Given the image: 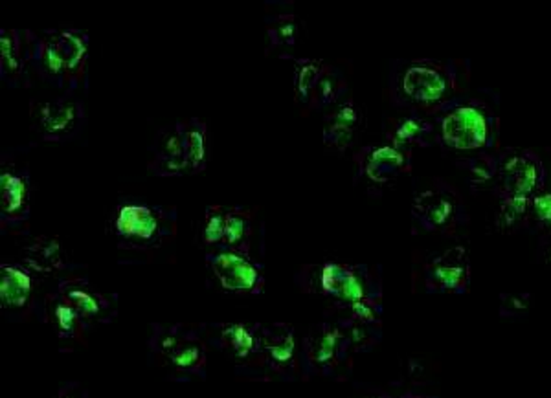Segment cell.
I'll return each mask as SVG.
<instances>
[{"label":"cell","mask_w":551,"mask_h":398,"mask_svg":"<svg viewBox=\"0 0 551 398\" xmlns=\"http://www.w3.org/2000/svg\"><path fill=\"white\" fill-rule=\"evenodd\" d=\"M442 138L452 149H480L489 140V117L478 105H456L442 119Z\"/></svg>","instance_id":"obj_1"},{"label":"cell","mask_w":551,"mask_h":398,"mask_svg":"<svg viewBox=\"0 0 551 398\" xmlns=\"http://www.w3.org/2000/svg\"><path fill=\"white\" fill-rule=\"evenodd\" d=\"M496 175L505 196L533 198L544 184L546 171L535 152L519 151L503 158L498 164Z\"/></svg>","instance_id":"obj_2"},{"label":"cell","mask_w":551,"mask_h":398,"mask_svg":"<svg viewBox=\"0 0 551 398\" xmlns=\"http://www.w3.org/2000/svg\"><path fill=\"white\" fill-rule=\"evenodd\" d=\"M83 122V107L74 100H52L37 108V124L45 138L61 140L77 131Z\"/></svg>","instance_id":"obj_3"},{"label":"cell","mask_w":551,"mask_h":398,"mask_svg":"<svg viewBox=\"0 0 551 398\" xmlns=\"http://www.w3.org/2000/svg\"><path fill=\"white\" fill-rule=\"evenodd\" d=\"M401 87L403 92L417 103H436L447 94L449 82L447 74L440 66L414 63L405 70Z\"/></svg>","instance_id":"obj_4"},{"label":"cell","mask_w":551,"mask_h":398,"mask_svg":"<svg viewBox=\"0 0 551 398\" xmlns=\"http://www.w3.org/2000/svg\"><path fill=\"white\" fill-rule=\"evenodd\" d=\"M212 261V270L217 277V281L233 292H249L256 290L261 283V275L258 268L247 261L243 255L233 252H219Z\"/></svg>","instance_id":"obj_5"},{"label":"cell","mask_w":551,"mask_h":398,"mask_svg":"<svg viewBox=\"0 0 551 398\" xmlns=\"http://www.w3.org/2000/svg\"><path fill=\"white\" fill-rule=\"evenodd\" d=\"M322 289L328 296L349 307L370 299L359 270L345 264L328 263L322 268Z\"/></svg>","instance_id":"obj_6"},{"label":"cell","mask_w":551,"mask_h":398,"mask_svg":"<svg viewBox=\"0 0 551 398\" xmlns=\"http://www.w3.org/2000/svg\"><path fill=\"white\" fill-rule=\"evenodd\" d=\"M426 280L434 289L461 292L468 281V261L463 248H452L428 266Z\"/></svg>","instance_id":"obj_7"},{"label":"cell","mask_w":551,"mask_h":398,"mask_svg":"<svg viewBox=\"0 0 551 398\" xmlns=\"http://www.w3.org/2000/svg\"><path fill=\"white\" fill-rule=\"evenodd\" d=\"M154 171L159 175H180L191 171L186 151V124H175L159 140L154 158Z\"/></svg>","instance_id":"obj_8"},{"label":"cell","mask_w":551,"mask_h":398,"mask_svg":"<svg viewBox=\"0 0 551 398\" xmlns=\"http://www.w3.org/2000/svg\"><path fill=\"white\" fill-rule=\"evenodd\" d=\"M114 228L120 237L147 243L153 241L156 233H159V217H156L147 206L127 204L118 212Z\"/></svg>","instance_id":"obj_9"},{"label":"cell","mask_w":551,"mask_h":398,"mask_svg":"<svg viewBox=\"0 0 551 398\" xmlns=\"http://www.w3.org/2000/svg\"><path fill=\"white\" fill-rule=\"evenodd\" d=\"M361 127V110L353 101L338 105L326 119L324 140L328 145L345 149L351 145Z\"/></svg>","instance_id":"obj_10"},{"label":"cell","mask_w":551,"mask_h":398,"mask_svg":"<svg viewBox=\"0 0 551 398\" xmlns=\"http://www.w3.org/2000/svg\"><path fill=\"white\" fill-rule=\"evenodd\" d=\"M407 156L396 145H380L368 152L364 160V175L377 184L388 182L401 175L407 168Z\"/></svg>","instance_id":"obj_11"},{"label":"cell","mask_w":551,"mask_h":398,"mask_svg":"<svg viewBox=\"0 0 551 398\" xmlns=\"http://www.w3.org/2000/svg\"><path fill=\"white\" fill-rule=\"evenodd\" d=\"M345 334L338 327H322L307 340V358L312 366L331 368L344 349Z\"/></svg>","instance_id":"obj_12"},{"label":"cell","mask_w":551,"mask_h":398,"mask_svg":"<svg viewBox=\"0 0 551 398\" xmlns=\"http://www.w3.org/2000/svg\"><path fill=\"white\" fill-rule=\"evenodd\" d=\"M414 215L424 228L440 229L452 221L454 206L449 196L436 191H424L415 198Z\"/></svg>","instance_id":"obj_13"},{"label":"cell","mask_w":551,"mask_h":398,"mask_svg":"<svg viewBox=\"0 0 551 398\" xmlns=\"http://www.w3.org/2000/svg\"><path fill=\"white\" fill-rule=\"evenodd\" d=\"M31 294V277L22 268L0 266V301L4 308H22Z\"/></svg>","instance_id":"obj_14"},{"label":"cell","mask_w":551,"mask_h":398,"mask_svg":"<svg viewBox=\"0 0 551 398\" xmlns=\"http://www.w3.org/2000/svg\"><path fill=\"white\" fill-rule=\"evenodd\" d=\"M0 198H3V215L8 219H21L28 212V182L12 169H4L0 175Z\"/></svg>","instance_id":"obj_15"},{"label":"cell","mask_w":551,"mask_h":398,"mask_svg":"<svg viewBox=\"0 0 551 398\" xmlns=\"http://www.w3.org/2000/svg\"><path fill=\"white\" fill-rule=\"evenodd\" d=\"M259 349L268 358L270 364L274 366L289 364L296 350L293 329L285 325H274V327L263 329L259 336Z\"/></svg>","instance_id":"obj_16"},{"label":"cell","mask_w":551,"mask_h":398,"mask_svg":"<svg viewBox=\"0 0 551 398\" xmlns=\"http://www.w3.org/2000/svg\"><path fill=\"white\" fill-rule=\"evenodd\" d=\"M33 57H35L39 72L50 77L52 82L59 83L66 77L68 74L66 63L59 48L56 33H48L43 39H37V43L33 47Z\"/></svg>","instance_id":"obj_17"},{"label":"cell","mask_w":551,"mask_h":398,"mask_svg":"<svg viewBox=\"0 0 551 398\" xmlns=\"http://www.w3.org/2000/svg\"><path fill=\"white\" fill-rule=\"evenodd\" d=\"M162 352L168 356L170 364L180 371L199 369L205 362V350L199 342L177 338L173 334L162 342Z\"/></svg>","instance_id":"obj_18"},{"label":"cell","mask_w":551,"mask_h":398,"mask_svg":"<svg viewBox=\"0 0 551 398\" xmlns=\"http://www.w3.org/2000/svg\"><path fill=\"white\" fill-rule=\"evenodd\" d=\"M26 263L39 272H52L61 268L65 263V254L61 245L56 238H39L28 250H26Z\"/></svg>","instance_id":"obj_19"},{"label":"cell","mask_w":551,"mask_h":398,"mask_svg":"<svg viewBox=\"0 0 551 398\" xmlns=\"http://www.w3.org/2000/svg\"><path fill=\"white\" fill-rule=\"evenodd\" d=\"M59 48L63 52L65 63H66V72L70 75L77 74V70L82 68L85 57H87V50H89V39L85 33L77 31V30H65L56 33Z\"/></svg>","instance_id":"obj_20"},{"label":"cell","mask_w":551,"mask_h":398,"mask_svg":"<svg viewBox=\"0 0 551 398\" xmlns=\"http://www.w3.org/2000/svg\"><path fill=\"white\" fill-rule=\"evenodd\" d=\"M322 74H324V68L319 61L300 59L296 63L294 91H296L298 101L307 103L312 96H317V89L322 79Z\"/></svg>","instance_id":"obj_21"},{"label":"cell","mask_w":551,"mask_h":398,"mask_svg":"<svg viewBox=\"0 0 551 398\" xmlns=\"http://www.w3.org/2000/svg\"><path fill=\"white\" fill-rule=\"evenodd\" d=\"M206 125L199 119H191L186 125V151L191 171H199L206 164V151H208V138H206Z\"/></svg>","instance_id":"obj_22"},{"label":"cell","mask_w":551,"mask_h":398,"mask_svg":"<svg viewBox=\"0 0 551 398\" xmlns=\"http://www.w3.org/2000/svg\"><path fill=\"white\" fill-rule=\"evenodd\" d=\"M65 299L77 310V314H80L82 317H100L107 308V301L100 294H94L87 290L85 287L66 289Z\"/></svg>","instance_id":"obj_23"},{"label":"cell","mask_w":551,"mask_h":398,"mask_svg":"<svg viewBox=\"0 0 551 398\" xmlns=\"http://www.w3.org/2000/svg\"><path fill=\"white\" fill-rule=\"evenodd\" d=\"M0 45H3V75L17 77L22 70V41L15 30H3L0 33Z\"/></svg>","instance_id":"obj_24"},{"label":"cell","mask_w":551,"mask_h":398,"mask_svg":"<svg viewBox=\"0 0 551 398\" xmlns=\"http://www.w3.org/2000/svg\"><path fill=\"white\" fill-rule=\"evenodd\" d=\"M223 338L228 343L233 356H238V358L250 356L259 345V340L256 338V334L247 325H241V324H233L226 327L223 331Z\"/></svg>","instance_id":"obj_25"},{"label":"cell","mask_w":551,"mask_h":398,"mask_svg":"<svg viewBox=\"0 0 551 398\" xmlns=\"http://www.w3.org/2000/svg\"><path fill=\"white\" fill-rule=\"evenodd\" d=\"M430 133V125L419 117H405L403 122L393 131V143L396 147H405L408 143H415V142H423L424 136H428Z\"/></svg>","instance_id":"obj_26"},{"label":"cell","mask_w":551,"mask_h":398,"mask_svg":"<svg viewBox=\"0 0 551 398\" xmlns=\"http://www.w3.org/2000/svg\"><path fill=\"white\" fill-rule=\"evenodd\" d=\"M250 233L249 215L241 210L226 212V229H224V243L228 247H240L247 241Z\"/></svg>","instance_id":"obj_27"},{"label":"cell","mask_w":551,"mask_h":398,"mask_svg":"<svg viewBox=\"0 0 551 398\" xmlns=\"http://www.w3.org/2000/svg\"><path fill=\"white\" fill-rule=\"evenodd\" d=\"M268 37L276 47L294 45L298 37V24L293 17H278L268 28Z\"/></svg>","instance_id":"obj_28"},{"label":"cell","mask_w":551,"mask_h":398,"mask_svg":"<svg viewBox=\"0 0 551 398\" xmlns=\"http://www.w3.org/2000/svg\"><path fill=\"white\" fill-rule=\"evenodd\" d=\"M224 229H226V212H223L221 208H210L206 212L205 228H203L205 243L208 245L224 243Z\"/></svg>","instance_id":"obj_29"},{"label":"cell","mask_w":551,"mask_h":398,"mask_svg":"<svg viewBox=\"0 0 551 398\" xmlns=\"http://www.w3.org/2000/svg\"><path fill=\"white\" fill-rule=\"evenodd\" d=\"M82 316L77 314V310L66 299H61L54 305V324L63 336H72Z\"/></svg>","instance_id":"obj_30"},{"label":"cell","mask_w":551,"mask_h":398,"mask_svg":"<svg viewBox=\"0 0 551 398\" xmlns=\"http://www.w3.org/2000/svg\"><path fill=\"white\" fill-rule=\"evenodd\" d=\"M337 94H338V85H337V77L324 72L322 74V79L319 83V89H317V98L322 105H329L337 100Z\"/></svg>","instance_id":"obj_31"},{"label":"cell","mask_w":551,"mask_h":398,"mask_svg":"<svg viewBox=\"0 0 551 398\" xmlns=\"http://www.w3.org/2000/svg\"><path fill=\"white\" fill-rule=\"evenodd\" d=\"M531 204H533V212H535V217L551 226V193H538L531 198Z\"/></svg>","instance_id":"obj_32"},{"label":"cell","mask_w":551,"mask_h":398,"mask_svg":"<svg viewBox=\"0 0 551 398\" xmlns=\"http://www.w3.org/2000/svg\"><path fill=\"white\" fill-rule=\"evenodd\" d=\"M468 177H470V182L472 184H478V186H484L487 184L493 177H494V168L489 166V162H484V160H477L475 164L470 166L468 169Z\"/></svg>","instance_id":"obj_33"},{"label":"cell","mask_w":551,"mask_h":398,"mask_svg":"<svg viewBox=\"0 0 551 398\" xmlns=\"http://www.w3.org/2000/svg\"><path fill=\"white\" fill-rule=\"evenodd\" d=\"M52 398H87V391L80 384H66Z\"/></svg>","instance_id":"obj_34"}]
</instances>
